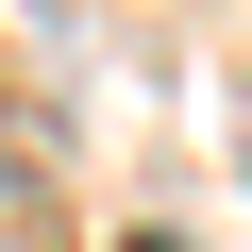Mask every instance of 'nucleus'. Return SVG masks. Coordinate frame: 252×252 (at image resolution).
Segmentation results:
<instances>
[{"mask_svg": "<svg viewBox=\"0 0 252 252\" xmlns=\"http://www.w3.org/2000/svg\"><path fill=\"white\" fill-rule=\"evenodd\" d=\"M118 252H185V235H118Z\"/></svg>", "mask_w": 252, "mask_h": 252, "instance_id": "f257e3e1", "label": "nucleus"}, {"mask_svg": "<svg viewBox=\"0 0 252 252\" xmlns=\"http://www.w3.org/2000/svg\"><path fill=\"white\" fill-rule=\"evenodd\" d=\"M235 152H252V84H235Z\"/></svg>", "mask_w": 252, "mask_h": 252, "instance_id": "f03ea898", "label": "nucleus"}]
</instances>
